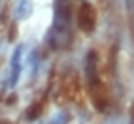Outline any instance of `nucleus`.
<instances>
[{"label":"nucleus","instance_id":"f257e3e1","mask_svg":"<svg viewBox=\"0 0 134 124\" xmlns=\"http://www.w3.org/2000/svg\"><path fill=\"white\" fill-rule=\"evenodd\" d=\"M77 25L84 33H92L96 29V8L90 2H82L77 10Z\"/></svg>","mask_w":134,"mask_h":124},{"label":"nucleus","instance_id":"f03ea898","mask_svg":"<svg viewBox=\"0 0 134 124\" xmlns=\"http://www.w3.org/2000/svg\"><path fill=\"white\" fill-rule=\"evenodd\" d=\"M62 92L63 97L69 101H81V80L75 73L65 74V78L62 80Z\"/></svg>","mask_w":134,"mask_h":124},{"label":"nucleus","instance_id":"7ed1b4c3","mask_svg":"<svg viewBox=\"0 0 134 124\" xmlns=\"http://www.w3.org/2000/svg\"><path fill=\"white\" fill-rule=\"evenodd\" d=\"M90 94H92V99H94L96 109H100V111H105V109H107L109 97H107V90H105V86L102 84V80L90 86Z\"/></svg>","mask_w":134,"mask_h":124},{"label":"nucleus","instance_id":"20e7f679","mask_svg":"<svg viewBox=\"0 0 134 124\" xmlns=\"http://www.w3.org/2000/svg\"><path fill=\"white\" fill-rule=\"evenodd\" d=\"M84 71H86L88 86H92V84H96V82H100V74H98V57H96V52H88Z\"/></svg>","mask_w":134,"mask_h":124},{"label":"nucleus","instance_id":"39448f33","mask_svg":"<svg viewBox=\"0 0 134 124\" xmlns=\"http://www.w3.org/2000/svg\"><path fill=\"white\" fill-rule=\"evenodd\" d=\"M19 73H21V48L15 50L14 54V59H12V86L17 82V78H19Z\"/></svg>","mask_w":134,"mask_h":124},{"label":"nucleus","instance_id":"423d86ee","mask_svg":"<svg viewBox=\"0 0 134 124\" xmlns=\"http://www.w3.org/2000/svg\"><path fill=\"white\" fill-rule=\"evenodd\" d=\"M44 103H46V97H42V99H38V101H35L31 107H29V111H27V116H29V120H36L40 116V113H42V109H44Z\"/></svg>","mask_w":134,"mask_h":124},{"label":"nucleus","instance_id":"0eeeda50","mask_svg":"<svg viewBox=\"0 0 134 124\" xmlns=\"http://www.w3.org/2000/svg\"><path fill=\"white\" fill-rule=\"evenodd\" d=\"M130 124H134V103H132V107H130Z\"/></svg>","mask_w":134,"mask_h":124}]
</instances>
